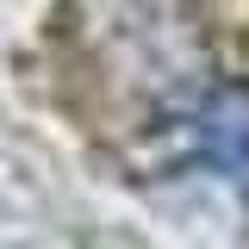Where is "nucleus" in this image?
I'll list each match as a JSON object with an SVG mask.
<instances>
[{
  "label": "nucleus",
  "instance_id": "nucleus-1",
  "mask_svg": "<svg viewBox=\"0 0 249 249\" xmlns=\"http://www.w3.org/2000/svg\"><path fill=\"white\" fill-rule=\"evenodd\" d=\"M187 137H193L199 162H212L224 181L249 187V93L243 88L212 93V100L187 119Z\"/></svg>",
  "mask_w": 249,
  "mask_h": 249
}]
</instances>
